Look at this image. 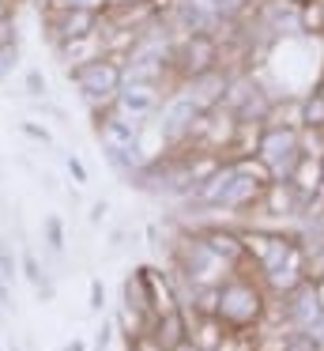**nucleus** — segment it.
<instances>
[{"label": "nucleus", "instance_id": "f8f14e48", "mask_svg": "<svg viewBox=\"0 0 324 351\" xmlns=\"http://www.w3.org/2000/svg\"><path fill=\"white\" fill-rule=\"evenodd\" d=\"M230 76L234 72L215 69V72H208V76H196V80H188V84H181V91H188V99L200 106V114H211V110L223 106L226 87H230Z\"/></svg>", "mask_w": 324, "mask_h": 351}, {"label": "nucleus", "instance_id": "393cba45", "mask_svg": "<svg viewBox=\"0 0 324 351\" xmlns=\"http://www.w3.org/2000/svg\"><path fill=\"white\" fill-rule=\"evenodd\" d=\"M64 170L72 174V182H75V185H87V182H90L87 167H83V159H79L75 152H64Z\"/></svg>", "mask_w": 324, "mask_h": 351}, {"label": "nucleus", "instance_id": "5701e85b", "mask_svg": "<svg viewBox=\"0 0 324 351\" xmlns=\"http://www.w3.org/2000/svg\"><path fill=\"white\" fill-rule=\"evenodd\" d=\"M128 351H170L162 340H158L151 328H143V332H136V336H128Z\"/></svg>", "mask_w": 324, "mask_h": 351}, {"label": "nucleus", "instance_id": "412c9836", "mask_svg": "<svg viewBox=\"0 0 324 351\" xmlns=\"http://www.w3.org/2000/svg\"><path fill=\"white\" fill-rule=\"evenodd\" d=\"M15 276H19V253L12 250V242H8V238H0V280L12 287Z\"/></svg>", "mask_w": 324, "mask_h": 351}, {"label": "nucleus", "instance_id": "f3484780", "mask_svg": "<svg viewBox=\"0 0 324 351\" xmlns=\"http://www.w3.org/2000/svg\"><path fill=\"white\" fill-rule=\"evenodd\" d=\"M151 332H155L166 348H177V343L188 336V310H185V306H177V310L158 313V317L151 321Z\"/></svg>", "mask_w": 324, "mask_h": 351}, {"label": "nucleus", "instance_id": "4be33fe9", "mask_svg": "<svg viewBox=\"0 0 324 351\" xmlns=\"http://www.w3.org/2000/svg\"><path fill=\"white\" fill-rule=\"evenodd\" d=\"M279 351H324V343L316 340V336L301 332V328H290V332L283 336V348Z\"/></svg>", "mask_w": 324, "mask_h": 351}, {"label": "nucleus", "instance_id": "e433bc0d", "mask_svg": "<svg viewBox=\"0 0 324 351\" xmlns=\"http://www.w3.org/2000/svg\"><path fill=\"white\" fill-rule=\"evenodd\" d=\"M321 170H324V155H321Z\"/></svg>", "mask_w": 324, "mask_h": 351}, {"label": "nucleus", "instance_id": "a211bd4d", "mask_svg": "<svg viewBox=\"0 0 324 351\" xmlns=\"http://www.w3.org/2000/svg\"><path fill=\"white\" fill-rule=\"evenodd\" d=\"M19 268H23V276H27V280H30V287H34L38 295L45 298V302H49V298L57 295V287H53V280H49V276H45L42 261H38V257H34V253H30V250H27V253H19Z\"/></svg>", "mask_w": 324, "mask_h": 351}, {"label": "nucleus", "instance_id": "f704fd0d", "mask_svg": "<svg viewBox=\"0 0 324 351\" xmlns=\"http://www.w3.org/2000/svg\"><path fill=\"white\" fill-rule=\"evenodd\" d=\"M0 306H8V283L0 280Z\"/></svg>", "mask_w": 324, "mask_h": 351}, {"label": "nucleus", "instance_id": "423d86ee", "mask_svg": "<svg viewBox=\"0 0 324 351\" xmlns=\"http://www.w3.org/2000/svg\"><path fill=\"white\" fill-rule=\"evenodd\" d=\"M256 159L271 170L275 182H286L290 170L298 167L301 152V132L294 125H260V136H256Z\"/></svg>", "mask_w": 324, "mask_h": 351}, {"label": "nucleus", "instance_id": "bb28decb", "mask_svg": "<svg viewBox=\"0 0 324 351\" xmlns=\"http://www.w3.org/2000/svg\"><path fill=\"white\" fill-rule=\"evenodd\" d=\"M15 61H19V46H0V84L12 76Z\"/></svg>", "mask_w": 324, "mask_h": 351}, {"label": "nucleus", "instance_id": "473e14b6", "mask_svg": "<svg viewBox=\"0 0 324 351\" xmlns=\"http://www.w3.org/2000/svg\"><path fill=\"white\" fill-rule=\"evenodd\" d=\"M170 351H203V348H200V343L192 340V336H185V340H181L177 348H170Z\"/></svg>", "mask_w": 324, "mask_h": 351}, {"label": "nucleus", "instance_id": "7c9ffc66", "mask_svg": "<svg viewBox=\"0 0 324 351\" xmlns=\"http://www.w3.org/2000/svg\"><path fill=\"white\" fill-rule=\"evenodd\" d=\"M105 212H110V204H105V200H95V204H90V215H87V219H90V223H102Z\"/></svg>", "mask_w": 324, "mask_h": 351}, {"label": "nucleus", "instance_id": "72a5a7b5", "mask_svg": "<svg viewBox=\"0 0 324 351\" xmlns=\"http://www.w3.org/2000/svg\"><path fill=\"white\" fill-rule=\"evenodd\" d=\"M12 16V4H8V0H0V19H8Z\"/></svg>", "mask_w": 324, "mask_h": 351}, {"label": "nucleus", "instance_id": "f03ea898", "mask_svg": "<svg viewBox=\"0 0 324 351\" xmlns=\"http://www.w3.org/2000/svg\"><path fill=\"white\" fill-rule=\"evenodd\" d=\"M140 129L143 125L128 121L121 110L113 106H98L95 110V136L102 144L105 159L121 170V174H132L136 167H143V155H140Z\"/></svg>", "mask_w": 324, "mask_h": 351}, {"label": "nucleus", "instance_id": "6e6552de", "mask_svg": "<svg viewBox=\"0 0 324 351\" xmlns=\"http://www.w3.org/2000/svg\"><path fill=\"white\" fill-rule=\"evenodd\" d=\"M196 121H200V106H196L192 99H188V91H170L162 99V106H158L155 114V129L162 132V140L170 147H185L188 136H192Z\"/></svg>", "mask_w": 324, "mask_h": 351}, {"label": "nucleus", "instance_id": "c756f323", "mask_svg": "<svg viewBox=\"0 0 324 351\" xmlns=\"http://www.w3.org/2000/svg\"><path fill=\"white\" fill-rule=\"evenodd\" d=\"M113 340V321H102V328L95 332V351H105Z\"/></svg>", "mask_w": 324, "mask_h": 351}, {"label": "nucleus", "instance_id": "4c0bfd02", "mask_svg": "<svg viewBox=\"0 0 324 351\" xmlns=\"http://www.w3.org/2000/svg\"><path fill=\"white\" fill-rule=\"evenodd\" d=\"M294 4H301V0H294Z\"/></svg>", "mask_w": 324, "mask_h": 351}, {"label": "nucleus", "instance_id": "4468645a", "mask_svg": "<svg viewBox=\"0 0 324 351\" xmlns=\"http://www.w3.org/2000/svg\"><path fill=\"white\" fill-rule=\"evenodd\" d=\"M256 208H260L264 215H275V219H294L298 212H306V200L298 197V189H294L290 182H271Z\"/></svg>", "mask_w": 324, "mask_h": 351}, {"label": "nucleus", "instance_id": "aec40b11", "mask_svg": "<svg viewBox=\"0 0 324 351\" xmlns=\"http://www.w3.org/2000/svg\"><path fill=\"white\" fill-rule=\"evenodd\" d=\"M42 238H45V245H49L53 253H60L64 250V219H60V215H45L42 219Z\"/></svg>", "mask_w": 324, "mask_h": 351}, {"label": "nucleus", "instance_id": "2f4dec72", "mask_svg": "<svg viewBox=\"0 0 324 351\" xmlns=\"http://www.w3.org/2000/svg\"><path fill=\"white\" fill-rule=\"evenodd\" d=\"M60 351H87V340H83V336H72V340H68Z\"/></svg>", "mask_w": 324, "mask_h": 351}, {"label": "nucleus", "instance_id": "20e7f679", "mask_svg": "<svg viewBox=\"0 0 324 351\" xmlns=\"http://www.w3.org/2000/svg\"><path fill=\"white\" fill-rule=\"evenodd\" d=\"M223 69V46L215 34H177L170 49V80L173 84H188L196 76Z\"/></svg>", "mask_w": 324, "mask_h": 351}, {"label": "nucleus", "instance_id": "58836bf2", "mask_svg": "<svg viewBox=\"0 0 324 351\" xmlns=\"http://www.w3.org/2000/svg\"><path fill=\"white\" fill-rule=\"evenodd\" d=\"M0 351H4V348H0Z\"/></svg>", "mask_w": 324, "mask_h": 351}, {"label": "nucleus", "instance_id": "1a4fd4ad", "mask_svg": "<svg viewBox=\"0 0 324 351\" xmlns=\"http://www.w3.org/2000/svg\"><path fill=\"white\" fill-rule=\"evenodd\" d=\"M45 31H49L53 46L64 49L75 42H87L102 34V12L90 8H45Z\"/></svg>", "mask_w": 324, "mask_h": 351}, {"label": "nucleus", "instance_id": "dca6fc26", "mask_svg": "<svg viewBox=\"0 0 324 351\" xmlns=\"http://www.w3.org/2000/svg\"><path fill=\"white\" fill-rule=\"evenodd\" d=\"M286 182L298 189V197L306 200V204H313L316 197L324 193V170H321V155H301L298 167L290 170V178Z\"/></svg>", "mask_w": 324, "mask_h": 351}, {"label": "nucleus", "instance_id": "cd10ccee", "mask_svg": "<svg viewBox=\"0 0 324 351\" xmlns=\"http://www.w3.org/2000/svg\"><path fill=\"white\" fill-rule=\"evenodd\" d=\"M87 310L90 313H102L105 310V283L98 280V276L90 280V302H87Z\"/></svg>", "mask_w": 324, "mask_h": 351}, {"label": "nucleus", "instance_id": "7ed1b4c3", "mask_svg": "<svg viewBox=\"0 0 324 351\" xmlns=\"http://www.w3.org/2000/svg\"><path fill=\"white\" fill-rule=\"evenodd\" d=\"M68 84H72L95 110L110 106L113 95L125 84V64L110 53H98V57H90V61H75V64H68Z\"/></svg>", "mask_w": 324, "mask_h": 351}, {"label": "nucleus", "instance_id": "9b49d317", "mask_svg": "<svg viewBox=\"0 0 324 351\" xmlns=\"http://www.w3.org/2000/svg\"><path fill=\"white\" fill-rule=\"evenodd\" d=\"M230 162H234V159H230ZM268 185H271V182H264V178L245 174V170L234 167V178H230V185H226V193H223V200H219L215 212H245V208H256Z\"/></svg>", "mask_w": 324, "mask_h": 351}, {"label": "nucleus", "instance_id": "b1692460", "mask_svg": "<svg viewBox=\"0 0 324 351\" xmlns=\"http://www.w3.org/2000/svg\"><path fill=\"white\" fill-rule=\"evenodd\" d=\"M45 8H90V12H105L110 0H45Z\"/></svg>", "mask_w": 324, "mask_h": 351}, {"label": "nucleus", "instance_id": "f257e3e1", "mask_svg": "<svg viewBox=\"0 0 324 351\" xmlns=\"http://www.w3.org/2000/svg\"><path fill=\"white\" fill-rule=\"evenodd\" d=\"M268 295L271 291L264 287L260 276H245L230 272L223 283H219V306H215V317L230 328L234 336H245L249 328H260L264 317H268Z\"/></svg>", "mask_w": 324, "mask_h": 351}, {"label": "nucleus", "instance_id": "ddd939ff", "mask_svg": "<svg viewBox=\"0 0 324 351\" xmlns=\"http://www.w3.org/2000/svg\"><path fill=\"white\" fill-rule=\"evenodd\" d=\"M200 238L226 261V265L234 268V272H238V268H245V265H253V261H249V250H245V238H241V230L208 227V230H200Z\"/></svg>", "mask_w": 324, "mask_h": 351}, {"label": "nucleus", "instance_id": "2eb2a0df", "mask_svg": "<svg viewBox=\"0 0 324 351\" xmlns=\"http://www.w3.org/2000/svg\"><path fill=\"white\" fill-rule=\"evenodd\" d=\"M316 321H324V310L313 295V283L306 280L298 291L286 295V325L290 328H313Z\"/></svg>", "mask_w": 324, "mask_h": 351}, {"label": "nucleus", "instance_id": "a878e982", "mask_svg": "<svg viewBox=\"0 0 324 351\" xmlns=\"http://www.w3.org/2000/svg\"><path fill=\"white\" fill-rule=\"evenodd\" d=\"M19 132H23V136H30V140H34V144H45V147L53 144V132L45 129V125H34V121H19Z\"/></svg>", "mask_w": 324, "mask_h": 351}, {"label": "nucleus", "instance_id": "9d476101", "mask_svg": "<svg viewBox=\"0 0 324 351\" xmlns=\"http://www.w3.org/2000/svg\"><path fill=\"white\" fill-rule=\"evenodd\" d=\"M162 99H166V95H162V84H136V80H125V84H121V91L113 95L110 106H113V110H121V114H125L128 121L147 125L151 117L158 114Z\"/></svg>", "mask_w": 324, "mask_h": 351}, {"label": "nucleus", "instance_id": "6ab92c4d", "mask_svg": "<svg viewBox=\"0 0 324 351\" xmlns=\"http://www.w3.org/2000/svg\"><path fill=\"white\" fill-rule=\"evenodd\" d=\"M301 125L306 129H324V95L316 87H309L301 95Z\"/></svg>", "mask_w": 324, "mask_h": 351}, {"label": "nucleus", "instance_id": "0eeeda50", "mask_svg": "<svg viewBox=\"0 0 324 351\" xmlns=\"http://www.w3.org/2000/svg\"><path fill=\"white\" fill-rule=\"evenodd\" d=\"M166 23L173 34H215V38L226 27H234L226 12L219 8V0H177Z\"/></svg>", "mask_w": 324, "mask_h": 351}, {"label": "nucleus", "instance_id": "c85d7f7f", "mask_svg": "<svg viewBox=\"0 0 324 351\" xmlns=\"http://www.w3.org/2000/svg\"><path fill=\"white\" fill-rule=\"evenodd\" d=\"M27 95H34V99H42V95H45V76L38 69L27 72Z\"/></svg>", "mask_w": 324, "mask_h": 351}, {"label": "nucleus", "instance_id": "c9c22d12", "mask_svg": "<svg viewBox=\"0 0 324 351\" xmlns=\"http://www.w3.org/2000/svg\"><path fill=\"white\" fill-rule=\"evenodd\" d=\"M313 87H316V91L324 95V69H321V76H316V84H313Z\"/></svg>", "mask_w": 324, "mask_h": 351}, {"label": "nucleus", "instance_id": "39448f33", "mask_svg": "<svg viewBox=\"0 0 324 351\" xmlns=\"http://www.w3.org/2000/svg\"><path fill=\"white\" fill-rule=\"evenodd\" d=\"M173 261H177V272L185 276L188 287H219L226 276L234 272L200 234H185L173 245Z\"/></svg>", "mask_w": 324, "mask_h": 351}]
</instances>
